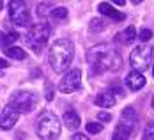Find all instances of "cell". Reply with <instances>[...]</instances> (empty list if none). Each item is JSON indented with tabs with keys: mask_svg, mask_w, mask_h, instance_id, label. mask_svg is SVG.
<instances>
[{
	"mask_svg": "<svg viewBox=\"0 0 154 140\" xmlns=\"http://www.w3.org/2000/svg\"><path fill=\"white\" fill-rule=\"evenodd\" d=\"M87 62L91 64V69L94 73H105V71L119 69L122 64V59L115 46L97 45L87 51Z\"/></svg>",
	"mask_w": 154,
	"mask_h": 140,
	"instance_id": "obj_1",
	"label": "cell"
},
{
	"mask_svg": "<svg viewBox=\"0 0 154 140\" xmlns=\"http://www.w3.org/2000/svg\"><path fill=\"white\" fill-rule=\"evenodd\" d=\"M73 57H75V46L69 39H59L50 48V66L55 73L66 71Z\"/></svg>",
	"mask_w": 154,
	"mask_h": 140,
	"instance_id": "obj_2",
	"label": "cell"
},
{
	"mask_svg": "<svg viewBox=\"0 0 154 140\" xmlns=\"http://www.w3.org/2000/svg\"><path fill=\"white\" fill-rule=\"evenodd\" d=\"M37 135L41 140H55L60 135V121L53 112H45L37 119Z\"/></svg>",
	"mask_w": 154,
	"mask_h": 140,
	"instance_id": "obj_3",
	"label": "cell"
},
{
	"mask_svg": "<svg viewBox=\"0 0 154 140\" xmlns=\"http://www.w3.org/2000/svg\"><path fill=\"white\" fill-rule=\"evenodd\" d=\"M48 39H50V27H48L46 23H35V25H32L29 34H27V45L35 53H41V50L45 48Z\"/></svg>",
	"mask_w": 154,
	"mask_h": 140,
	"instance_id": "obj_4",
	"label": "cell"
},
{
	"mask_svg": "<svg viewBox=\"0 0 154 140\" xmlns=\"http://www.w3.org/2000/svg\"><path fill=\"white\" fill-rule=\"evenodd\" d=\"M35 105H37V98L30 91H18L9 99V107H13L18 114L20 112L29 114V112H32V110L35 108Z\"/></svg>",
	"mask_w": 154,
	"mask_h": 140,
	"instance_id": "obj_5",
	"label": "cell"
},
{
	"mask_svg": "<svg viewBox=\"0 0 154 140\" xmlns=\"http://www.w3.org/2000/svg\"><path fill=\"white\" fill-rule=\"evenodd\" d=\"M9 18L14 25H20V27L30 25V13L27 9V4L20 0L9 2Z\"/></svg>",
	"mask_w": 154,
	"mask_h": 140,
	"instance_id": "obj_6",
	"label": "cell"
},
{
	"mask_svg": "<svg viewBox=\"0 0 154 140\" xmlns=\"http://www.w3.org/2000/svg\"><path fill=\"white\" fill-rule=\"evenodd\" d=\"M151 59H152V51H151V48L143 46V45L135 48V50L131 51V57H129L131 66L135 67V71H137V73L145 71V69L151 66Z\"/></svg>",
	"mask_w": 154,
	"mask_h": 140,
	"instance_id": "obj_7",
	"label": "cell"
},
{
	"mask_svg": "<svg viewBox=\"0 0 154 140\" xmlns=\"http://www.w3.org/2000/svg\"><path fill=\"white\" fill-rule=\"evenodd\" d=\"M82 87V71L80 69H71L66 73V76L60 80L59 91L60 92H75Z\"/></svg>",
	"mask_w": 154,
	"mask_h": 140,
	"instance_id": "obj_8",
	"label": "cell"
},
{
	"mask_svg": "<svg viewBox=\"0 0 154 140\" xmlns=\"http://www.w3.org/2000/svg\"><path fill=\"white\" fill-rule=\"evenodd\" d=\"M18 112H16L13 107H5V108L2 110V117H0V128L2 129H11L13 126L18 123Z\"/></svg>",
	"mask_w": 154,
	"mask_h": 140,
	"instance_id": "obj_9",
	"label": "cell"
},
{
	"mask_svg": "<svg viewBox=\"0 0 154 140\" xmlns=\"http://www.w3.org/2000/svg\"><path fill=\"white\" fill-rule=\"evenodd\" d=\"M137 123H138V117H137L135 108H133V107L124 108L122 114H121V123H119V124H122L124 128H128V129L133 133V129L137 128Z\"/></svg>",
	"mask_w": 154,
	"mask_h": 140,
	"instance_id": "obj_10",
	"label": "cell"
},
{
	"mask_svg": "<svg viewBox=\"0 0 154 140\" xmlns=\"http://www.w3.org/2000/svg\"><path fill=\"white\" fill-rule=\"evenodd\" d=\"M94 103L97 107H101V108H110V107H113L117 103V98L112 91H103V92H99L94 98Z\"/></svg>",
	"mask_w": 154,
	"mask_h": 140,
	"instance_id": "obj_11",
	"label": "cell"
},
{
	"mask_svg": "<svg viewBox=\"0 0 154 140\" xmlns=\"http://www.w3.org/2000/svg\"><path fill=\"white\" fill-rule=\"evenodd\" d=\"M126 85L129 91H140L143 85H145V76L142 73H137V71H131L128 73L126 76Z\"/></svg>",
	"mask_w": 154,
	"mask_h": 140,
	"instance_id": "obj_12",
	"label": "cell"
},
{
	"mask_svg": "<svg viewBox=\"0 0 154 140\" xmlns=\"http://www.w3.org/2000/svg\"><path fill=\"white\" fill-rule=\"evenodd\" d=\"M97 11L101 13V14L108 16V18H112V20H115V21H122L126 16L122 14V13H119L117 9H113L108 2H101L99 5H97Z\"/></svg>",
	"mask_w": 154,
	"mask_h": 140,
	"instance_id": "obj_13",
	"label": "cell"
},
{
	"mask_svg": "<svg viewBox=\"0 0 154 140\" xmlns=\"http://www.w3.org/2000/svg\"><path fill=\"white\" fill-rule=\"evenodd\" d=\"M62 123L66 124L67 129H78V126H80V115L75 110H67L64 114V117H62Z\"/></svg>",
	"mask_w": 154,
	"mask_h": 140,
	"instance_id": "obj_14",
	"label": "cell"
},
{
	"mask_svg": "<svg viewBox=\"0 0 154 140\" xmlns=\"http://www.w3.org/2000/svg\"><path fill=\"white\" fill-rule=\"evenodd\" d=\"M135 39H137L135 27H128L124 32H119V34L115 36V41H119V43H122V45H131Z\"/></svg>",
	"mask_w": 154,
	"mask_h": 140,
	"instance_id": "obj_15",
	"label": "cell"
},
{
	"mask_svg": "<svg viewBox=\"0 0 154 140\" xmlns=\"http://www.w3.org/2000/svg\"><path fill=\"white\" fill-rule=\"evenodd\" d=\"M18 34L16 32H2L0 30V48H11L13 46V43H16L18 41Z\"/></svg>",
	"mask_w": 154,
	"mask_h": 140,
	"instance_id": "obj_16",
	"label": "cell"
},
{
	"mask_svg": "<svg viewBox=\"0 0 154 140\" xmlns=\"http://www.w3.org/2000/svg\"><path fill=\"white\" fill-rule=\"evenodd\" d=\"M5 55H7L9 59H14V61H23V59L27 57V53H25L21 48H18V46L7 48V50H5Z\"/></svg>",
	"mask_w": 154,
	"mask_h": 140,
	"instance_id": "obj_17",
	"label": "cell"
},
{
	"mask_svg": "<svg viewBox=\"0 0 154 140\" xmlns=\"http://www.w3.org/2000/svg\"><path fill=\"white\" fill-rule=\"evenodd\" d=\"M129 135H131V131H129L128 128H124L122 124H117L112 140H129Z\"/></svg>",
	"mask_w": 154,
	"mask_h": 140,
	"instance_id": "obj_18",
	"label": "cell"
},
{
	"mask_svg": "<svg viewBox=\"0 0 154 140\" xmlns=\"http://www.w3.org/2000/svg\"><path fill=\"white\" fill-rule=\"evenodd\" d=\"M51 18H53L55 21H64V20L67 18V9H66V7H55V9L51 11Z\"/></svg>",
	"mask_w": 154,
	"mask_h": 140,
	"instance_id": "obj_19",
	"label": "cell"
},
{
	"mask_svg": "<svg viewBox=\"0 0 154 140\" xmlns=\"http://www.w3.org/2000/svg\"><path fill=\"white\" fill-rule=\"evenodd\" d=\"M101 129H103V124L101 123H87V133H91V135L99 133Z\"/></svg>",
	"mask_w": 154,
	"mask_h": 140,
	"instance_id": "obj_20",
	"label": "cell"
},
{
	"mask_svg": "<svg viewBox=\"0 0 154 140\" xmlns=\"http://www.w3.org/2000/svg\"><path fill=\"white\" fill-rule=\"evenodd\" d=\"M143 140H154V121L145 126V131H143Z\"/></svg>",
	"mask_w": 154,
	"mask_h": 140,
	"instance_id": "obj_21",
	"label": "cell"
},
{
	"mask_svg": "<svg viewBox=\"0 0 154 140\" xmlns=\"http://www.w3.org/2000/svg\"><path fill=\"white\" fill-rule=\"evenodd\" d=\"M103 29H105V21L103 20H97V18L91 20V30L99 32V30H103Z\"/></svg>",
	"mask_w": 154,
	"mask_h": 140,
	"instance_id": "obj_22",
	"label": "cell"
},
{
	"mask_svg": "<svg viewBox=\"0 0 154 140\" xmlns=\"http://www.w3.org/2000/svg\"><path fill=\"white\" fill-rule=\"evenodd\" d=\"M151 37H152V30H149V29H142V30H140L138 39L142 41V43H147Z\"/></svg>",
	"mask_w": 154,
	"mask_h": 140,
	"instance_id": "obj_23",
	"label": "cell"
},
{
	"mask_svg": "<svg viewBox=\"0 0 154 140\" xmlns=\"http://www.w3.org/2000/svg\"><path fill=\"white\" fill-rule=\"evenodd\" d=\"M50 5H51L50 2H46V4H39V5H37V14L41 16V18L46 16L48 14V7H50Z\"/></svg>",
	"mask_w": 154,
	"mask_h": 140,
	"instance_id": "obj_24",
	"label": "cell"
},
{
	"mask_svg": "<svg viewBox=\"0 0 154 140\" xmlns=\"http://www.w3.org/2000/svg\"><path fill=\"white\" fill-rule=\"evenodd\" d=\"M97 119H99V121H105V123H108V121L112 119V115H110V114H106V112H99V114H97Z\"/></svg>",
	"mask_w": 154,
	"mask_h": 140,
	"instance_id": "obj_25",
	"label": "cell"
},
{
	"mask_svg": "<svg viewBox=\"0 0 154 140\" xmlns=\"http://www.w3.org/2000/svg\"><path fill=\"white\" fill-rule=\"evenodd\" d=\"M46 87H48L46 99H48V101H51V99H53V91H51V85H50V83H46Z\"/></svg>",
	"mask_w": 154,
	"mask_h": 140,
	"instance_id": "obj_26",
	"label": "cell"
},
{
	"mask_svg": "<svg viewBox=\"0 0 154 140\" xmlns=\"http://www.w3.org/2000/svg\"><path fill=\"white\" fill-rule=\"evenodd\" d=\"M71 140H89V138H87L83 133H76V135H73V138Z\"/></svg>",
	"mask_w": 154,
	"mask_h": 140,
	"instance_id": "obj_27",
	"label": "cell"
},
{
	"mask_svg": "<svg viewBox=\"0 0 154 140\" xmlns=\"http://www.w3.org/2000/svg\"><path fill=\"white\" fill-rule=\"evenodd\" d=\"M7 66H9V64L5 62V61H2V59H0V73H2V69H5Z\"/></svg>",
	"mask_w": 154,
	"mask_h": 140,
	"instance_id": "obj_28",
	"label": "cell"
},
{
	"mask_svg": "<svg viewBox=\"0 0 154 140\" xmlns=\"http://www.w3.org/2000/svg\"><path fill=\"white\" fill-rule=\"evenodd\" d=\"M2 5H4V4H2V2H0V9H2Z\"/></svg>",
	"mask_w": 154,
	"mask_h": 140,
	"instance_id": "obj_29",
	"label": "cell"
},
{
	"mask_svg": "<svg viewBox=\"0 0 154 140\" xmlns=\"http://www.w3.org/2000/svg\"><path fill=\"white\" fill-rule=\"evenodd\" d=\"M152 108H154V98H152Z\"/></svg>",
	"mask_w": 154,
	"mask_h": 140,
	"instance_id": "obj_30",
	"label": "cell"
},
{
	"mask_svg": "<svg viewBox=\"0 0 154 140\" xmlns=\"http://www.w3.org/2000/svg\"><path fill=\"white\" fill-rule=\"evenodd\" d=\"M152 75H154V66H152Z\"/></svg>",
	"mask_w": 154,
	"mask_h": 140,
	"instance_id": "obj_31",
	"label": "cell"
},
{
	"mask_svg": "<svg viewBox=\"0 0 154 140\" xmlns=\"http://www.w3.org/2000/svg\"><path fill=\"white\" fill-rule=\"evenodd\" d=\"M151 51H152V53H154V48H152V50H151Z\"/></svg>",
	"mask_w": 154,
	"mask_h": 140,
	"instance_id": "obj_32",
	"label": "cell"
}]
</instances>
